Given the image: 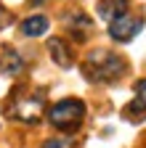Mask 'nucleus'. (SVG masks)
Listing matches in <instances>:
<instances>
[{
	"mask_svg": "<svg viewBox=\"0 0 146 148\" xmlns=\"http://www.w3.org/2000/svg\"><path fill=\"white\" fill-rule=\"evenodd\" d=\"M133 111L138 108V111H143L146 108V79H138L136 82V101H133V106H130ZM127 108V111H130Z\"/></svg>",
	"mask_w": 146,
	"mask_h": 148,
	"instance_id": "9",
	"label": "nucleus"
},
{
	"mask_svg": "<svg viewBox=\"0 0 146 148\" xmlns=\"http://www.w3.org/2000/svg\"><path fill=\"white\" fill-rule=\"evenodd\" d=\"M122 71H125V61L120 56L109 53V50H93L88 56V61H85V74L90 79H98V82L114 79Z\"/></svg>",
	"mask_w": 146,
	"mask_h": 148,
	"instance_id": "1",
	"label": "nucleus"
},
{
	"mask_svg": "<svg viewBox=\"0 0 146 148\" xmlns=\"http://www.w3.org/2000/svg\"><path fill=\"white\" fill-rule=\"evenodd\" d=\"M64 145H66V140H48L43 148H64Z\"/></svg>",
	"mask_w": 146,
	"mask_h": 148,
	"instance_id": "10",
	"label": "nucleus"
},
{
	"mask_svg": "<svg viewBox=\"0 0 146 148\" xmlns=\"http://www.w3.org/2000/svg\"><path fill=\"white\" fill-rule=\"evenodd\" d=\"M48 50H51V58L56 61L59 66H72V56H69V50H66V45H64V40H59V37H53V40H48Z\"/></svg>",
	"mask_w": 146,
	"mask_h": 148,
	"instance_id": "7",
	"label": "nucleus"
},
{
	"mask_svg": "<svg viewBox=\"0 0 146 148\" xmlns=\"http://www.w3.org/2000/svg\"><path fill=\"white\" fill-rule=\"evenodd\" d=\"M13 114H16V119L35 124V122H37V116L43 114V98H40V95H27V98H21L19 103H16Z\"/></svg>",
	"mask_w": 146,
	"mask_h": 148,
	"instance_id": "4",
	"label": "nucleus"
},
{
	"mask_svg": "<svg viewBox=\"0 0 146 148\" xmlns=\"http://www.w3.org/2000/svg\"><path fill=\"white\" fill-rule=\"evenodd\" d=\"M19 69H21V58H19L13 50H6V53H3V71H6V74H16Z\"/></svg>",
	"mask_w": 146,
	"mask_h": 148,
	"instance_id": "8",
	"label": "nucleus"
},
{
	"mask_svg": "<svg viewBox=\"0 0 146 148\" xmlns=\"http://www.w3.org/2000/svg\"><path fill=\"white\" fill-rule=\"evenodd\" d=\"M141 27H143L141 16L122 13V16L114 18V21H109V34H112V40H117V42H127V40H133V37L141 32Z\"/></svg>",
	"mask_w": 146,
	"mask_h": 148,
	"instance_id": "3",
	"label": "nucleus"
},
{
	"mask_svg": "<svg viewBox=\"0 0 146 148\" xmlns=\"http://www.w3.org/2000/svg\"><path fill=\"white\" fill-rule=\"evenodd\" d=\"M98 13L106 21H114L117 16L127 13V0H101L98 3Z\"/></svg>",
	"mask_w": 146,
	"mask_h": 148,
	"instance_id": "5",
	"label": "nucleus"
},
{
	"mask_svg": "<svg viewBox=\"0 0 146 148\" xmlns=\"http://www.w3.org/2000/svg\"><path fill=\"white\" fill-rule=\"evenodd\" d=\"M82 116H85V103L77 101V98H64V101H59L56 106L51 108V114H48L51 124L56 127V130H64V132L77 130L80 122H82Z\"/></svg>",
	"mask_w": 146,
	"mask_h": 148,
	"instance_id": "2",
	"label": "nucleus"
},
{
	"mask_svg": "<svg viewBox=\"0 0 146 148\" xmlns=\"http://www.w3.org/2000/svg\"><path fill=\"white\" fill-rule=\"evenodd\" d=\"M48 27H51V21H48L45 16H29V18L21 21V34H27V37H40V34L48 32Z\"/></svg>",
	"mask_w": 146,
	"mask_h": 148,
	"instance_id": "6",
	"label": "nucleus"
}]
</instances>
